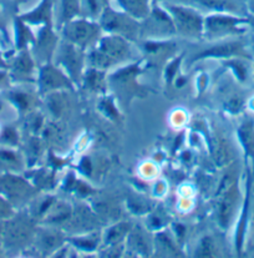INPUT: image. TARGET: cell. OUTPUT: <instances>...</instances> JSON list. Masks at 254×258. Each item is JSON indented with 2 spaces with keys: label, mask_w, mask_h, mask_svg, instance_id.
<instances>
[{
  "label": "cell",
  "mask_w": 254,
  "mask_h": 258,
  "mask_svg": "<svg viewBox=\"0 0 254 258\" xmlns=\"http://www.w3.org/2000/svg\"><path fill=\"white\" fill-rule=\"evenodd\" d=\"M65 13L66 15H71L74 14L75 10H76V3L75 0H65Z\"/></svg>",
  "instance_id": "cell-8"
},
{
  "label": "cell",
  "mask_w": 254,
  "mask_h": 258,
  "mask_svg": "<svg viewBox=\"0 0 254 258\" xmlns=\"http://www.w3.org/2000/svg\"><path fill=\"white\" fill-rule=\"evenodd\" d=\"M232 67H233V69L235 70V73H237L238 78H239L240 80H244V79H245L244 68H243L242 65H239V64H232Z\"/></svg>",
  "instance_id": "cell-9"
},
{
  "label": "cell",
  "mask_w": 254,
  "mask_h": 258,
  "mask_svg": "<svg viewBox=\"0 0 254 258\" xmlns=\"http://www.w3.org/2000/svg\"><path fill=\"white\" fill-rule=\"evenodd\" d=\"M175 14L178 18L181 24L185 25L188 30H192V29H197L198 25H200V19H198L196 15H193L192 13L186 12V10L181 9H174Z\"/></svg>",
  "instance_id": "cell-3"
},
{
  "label": "cell",
  "mask_w": 254,
  "mask_h": 258,
  "mask_svg": "<svg viewBox=\"0 0 254 258\" xmlns=\"http://www.w3.org/2000/svg\"><path fill=\"white\" fill-rule=\"evenodd\" d=\"M238 20L232 19V18H222V17H214L211 18L208 20L209 26L217 29V28H228V26H232L233 24L237 23Z\"/></svg>",
  "instance_id": "cell-4"
},
{
  "label": "cell",
  "mask_w": 254,
  "mask_h": 258,
  "mask_svg": "<svg viewBox=\"0 0 254 258\" xmlns=\"http://www.w3.org/2000/svg\"><path fill=\"white\" fill-rule=\"evenodd\" d=\"M234 202H235V192L234 189H230L227 194L226 199H224L223 204L221 206V211H219V220L223 226H227L230 216H232L233 209H234Z\"/></svg>",
  "instance_id": "cell-2"
},
{
  "label": "cell",
  "mask_w": 254,
  "mask_h": 258,
  "mask_svg": "<svg viewBox=\"0 0 254 258\" xmlns=\"http://www.w3.org/2000/svg\"><path fill=\"white\" fill-rule=\"evenodd\" d=\"M250 23H252V25H253V28H254V20H252V22H250Z\"/></svg>",
  "instance_id": "cell-11"
},
{
  "label": "cell",
  "mask_w": 254,
  "mask_h": 258,
  "mask_svg": "<svg viewBox=\"0 0 254 258\" xmlns=\"http://www.w3.org/2000/svg\"><path fill=\"white\" fill-rule=\"evenodd\" d=\"M90 34L91 31L89 25H86V24H78V25H76V29H75V38L77 40H85V39L89 38Z\"/></svg>",
  "instance_id": "cell-6"
},
{
  "label": "cell",
  "mask_w": 254,
  "mask_h": 258,
  "mask_svg": "<svg viewBox=\"0 0 254 258\" xmlns=\"http://www.w3.org/2000/svg\"><path fill=\"white\" fill-rule=\"evenodd\" d=\"M17 67L19 68L20 70H28L30 69V61H29V59H26V57H22V59L18 61Z\"/></svg>",
  "instance_id": "cell-10"
},
{
  "label": "cell",
  "mask_w": 254,
  "mask_h": 258,
  "mask_svg": "<svg viewBox=\"0 0 254 258\" xmlns=\"http://www.w3.org/2000/svg\"><path fill=\"white\" fill-rule=\"evenodd\" d=\"M240 51V44L238 43H229L226 45H219L212 49L206 50L202 54L198 55V59L204 56H228V55L238 54Z\"/></svg>",
  "instance_id": "cell-1"
},
{
  "label": "cell",
  "mask_w": 254,
  "mask_h": 258,
  "mask_svg": "<svg viewBox=\"0 0 254 258\" xmlns=\"http://www.w3.org/2000/svg\"><path fill=\"white\" fill-rule=\"evenodd\" d=\"M240 136H242L243 141H244L245 147L248 150L252 149L253 145V130H252V123H245L240 130Z\"/></svg>",
  "instance_id": "cell-5"
},
{
  "label": "cell",
  "mask_w": 254,
  "mask_h": 258,
  "mask_svg": "<svg viewBox=\"0 0 254 258\" xmlns=\"http://www.w3.org/2000/svg\"><path fill=\"white\" fill-rule=\"evenodd\" d=\"M212 252V242L211 239H204L200 247V256H211Z\"/></svg>",
  "instance_id": "cell-7"
}]
</instances>
